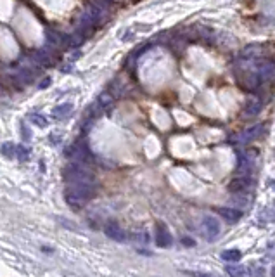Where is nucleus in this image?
I'll use <instances>...</instances> for the list:
<instances>
[{"instance_id": "f257e3e1", "label": "nucleus", "mask_w": 275, "mask_h": 277, "mask_svg": "<svg viewBox=\"0 0 275 277\" xmlns=\"http://www.w3.org/2000/svg\"><path fill=\"white\" fill-rule=\"evenodd\" d=\"M94 194L92 189V182H73L66 191V201L71 206H81L88 201Z\"/></svg>"}, {"instance_id": "f03ea898", "label": "nucleus", "mask_w": 275, "mask_h": 277, "mask_svg": "<svg viewBox=\"0 0 275 277\" xmlns=\"http://www.w3.org/2000/svg\"><path fill=\"white\" fill-rule=\"evenodd\" d=\"M154 241H156V244H158L159 248H168V246L172 244V236H170L168 229H166L163 224L156 225V238H154Z\"/></svg>"}, {"instance_id": "7ed1b4c3", "label": "nucleus", "mask_w": 275, "mask_h": 277, "mask_svg": "<svg viewBox=\"0 0 275 277\" xmlns=\"http://www.w3.org/2000/svg\"><path fill=\"white\" fill-rule=\"evenodd\" d=\"M205 231L211 239H215L220 234V224L215 217H206L205 218Z\"/></svg>"}, {"instance_id": "20e7f679", "label": "nucleus", "mask_w": 275, "mask_h": 277, "mask_svg": "<svg viewBox=\"0 0 275 277\" xmlns=\"http://www.w3.org/2000/svg\"><path fill=\"white\" fill-rule=\"evenodd\" d=\"M106 234L114 241H125V232L118 224H107L106 225Z\"/></svg>"}, {"instance_id": "39448f33", "label": "nucleus", "mask_w": 275, "mask_h": 277, "mask_svg": "<svg viewBox=\"0 0 275 277\" xmlns=\"http://www.w3.org/2000/svg\"><path fill=\"white\" fill-rule=\"evenodd\" d=\"M220 215H222L227 222H230V224H234V222H237L242 217V213H241L239 210H232V208H222V210H220Z\"/></svg>"}, {"instance_id": "423d86ee", "label": "nucleus", "mask_w": 275, "mask_h": 277, "mask_svg": "<svg viewBox=\"0 0 275 277\" xmlns=\"http://www.w3.org/2000/svg\"><path fill=\"white\" fill-rule=\"evenodd\" d=\"M71 111H73V106H71V104H61V106L54 107L52 114L56 120H63V118H66Z\"/></svg>"}, {"instance_id": "0eeeda50", "label": "nucleus", "mask_w": 275, "mask_h": 277, "mask_svg": "<svg viewBox=\"0 0 275 277\" xmlns=\"http://www.w3.org/2000/svg\"><path fill=\"white\" fill-rule=\"evenodd\" d=\"M0 153L4 154L5 158H9V160H12V158H16V153H18V146H14L12 142H5L0 147Z\"/></svg>"}, {"instance_id": "6e6552de", "label": "nucleus", "mask_w": 275, "mask_h": 277, "mask_svg": "<svg viewBox=\"0 0 275 277\" xmlns=\"http://www.w3.org/2000/svg\"><path fill=\"white\" fill-rule=\"evenodd\" d=\"M222 258L225 260V262H237V260L241 258V251L239 249H227V251L222 253Z\"/></svg>"}, {"instance_id": "1a4fd4ad", "label": "nucleus", "mask_w": 275, "mask_h": 277, "mask_svg": "<svg viewBox=\"0 0 275 277\" xmlns=\"http://www.w3.org/2000/svg\"><path fill=\"white\" fill-rule=\"evenodd\" d=\"M28 120L32 121L33 125H36V127H40V128H43V127H47V118L45 116H42V114H38V113H32L28 116Z\"/></svg>"}, {"instance_id": "9d476101", "label": "nucleus", "mask_w": 275, "mask_h": 277, "mask_svg": "<svg viewBox=\"0 0 275 277\" xmlns=\"http://www.w3.org/2000/svg\"><path fill=\"white\" fill-rule=\"evenodd\" d=\"M246 187H247V180H244V178H236V180L230 184V189H232V191H244Z\"/></svg>"}, {"instance_id": "9b49d317", "label": "nucleus", "mask_w": 275, "mask_h": 277, "mask_svg": "<svg viewBox=\"0 0 275 277\" xmlns=\"http://www.w3.org/2000/svg\"><path fill=\"white\" fill-rule=\"evenodd\" d=\"M16 156H18L21 161L28 160V158H30V149H28V147H25V146H18V153H16Z\"/></svg>"}, {"instance_id": "f8f14e48", "label": "nucleus", "mask_w": 275, "mask_h": 277, "mask_svg": "<svg viewBox=\"0 0 275 277\" xmlns=\"http://www.w3.org/2000/svg\"><path fill=\"white\" fill-rule=\"evenodd\" d=\"M272 274H274V276H275V269H274V272H272Z\"/></svg>"}]
</instances>
